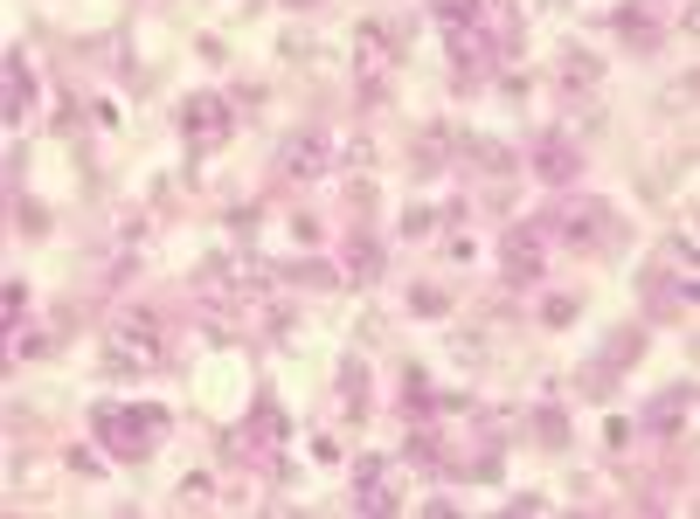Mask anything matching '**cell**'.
<instances>
[{"label": "cell", "instance_id": "6da1fadb", "mask_svg": "<svg viewBox=\"0 0 700 519\" xmlns=\"http://www.w3.org/2000/svg\"><path fill=\"white\" fill-rule=\"evenodd\" d=\"M97 430L112 436L118 457H146L153 436H167V415L160 409H97Z\"/></svg>", "mask_w": 700, "mask_h": 519}, {"label": "cell", "instance_id": "7a4b0ae2", "mask_svg": "<svg viewBox=\"0 0 700 519\" xmlns=\"http://www.w3.org/2000/svg\"><path fill=\"white\" fill-rule=\"evenodd\" d=\"M180 125H188L195 139H222V133H229V112H222V97H195Z\"/></svg>", "mask_w": 700, "mask_h": 519}, {"label": "cell", "instance_id": "3957f363", "mask_svg": "<svg viewBox=\"0 0 700 519\" xmlns=\"http://www.w3.org/2000/svg\"><path fill=\"white\" fill-rule=\"evenodd\" d=\"M326 167V133H305L284 146V173H320Z\"/></svg>", "mask_w": 700, "mask_h": 519}, {"label": "cell", "instance_id": "277c9868", "mask_svg": "<svg viewBox=\"0 0 700 519\" xmlns=\"http://www.w3.org/2000/svg\"><path fill=\"white\" fill-rule=\"evenodd\" d=\"M29 112V70H21V56L8 63V118H21Z\"/></svg>", "mask_w": 700, "mask_h": 519}, {"label": "cell", "instance_id": "5b68a950", "mask_svg": "<svg viewBox=\"0 0 700 519\" xmlns=\"http://www.w3.org/2000/svg\"><path fill=\"white\" fill-rule=\"evenodd\" d=\"M568 167H576V160H568V146H562V139L541 146V173H548V180H568Z\"/></svg>", "mask_w": 700, "mask_h": 519}]
</instances>
